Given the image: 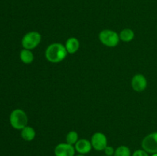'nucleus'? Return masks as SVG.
Segmentation results:
<instances>
[{
    "instance_id": "f3484780",
    "label": "nucleus",
    "mask_w": 157,
    "mask_h": 156,
    "mask_svg": "<svg viewBox=\"0 0 157 156\" xmlns=\"http://www.w3.org/2000/svg\"><path fill=\"white\" fill-rule=\"evenodd\" d=\"M132 156H149V153L144 149H138L133 152Z\"/></svg>"
},
{
    "instance_id": "6ab92c4d",
    "label": "nucleus",
    "mask_w": 157,
    "mask_h": 156,
    "mask_svg": "<svg viewBox=\"0 0 157 156\" xmlns=\"http://www.w3.org/2000/svg\"><path fill=\"white\" fill-rule=\"evenodd\" d=\"M152 156H157V153H156V154H153V155Z\"/></svg>"
},
{
    "instance_id": "f257e3e1",
    "label": "nucleus",
    "mask_w": 157,
    "mask_h": 156,
    "mask_svg": "<svg viewBox=\"0 0 157 156\" xmlns=\"http://www.w3.org/2000/svg\"><path fill=\"white\" fill-rule=\"evenodd\" d=\"M67 51L65 46L60 43H53L50 44L45 50V58L49 62L57 64L67 57Z\"/></svg>"
},
{
    "instance_id": "1a4fd4ad",
    "label": "nucleus",
    "mask_w": 157,
    "mask_h": 156,
    "mask_svg": "<svg viewBox=\"0 0 157 156\" xmlns=\"http://www.w3.org/2000/svg\"><path fill=\"white\" fill-rule=\"evenodd\" d=\"M75 151H78L79 154H88L92 149L91 142L87 139H79L75 145Z\"/></svg>"
},
{
    "instance_id": "9b49d317",
    "label": "nucleus",
    "mask_w": 157,
    "mask_h": 156,
    "mask_svg": "<svg viewBox=\"0 0 157 156\" xmlns=\"http://www.w3.org/2000/svg\"><path fill=\"white\" fill-rule=\"evenodd\" d=\"M35 136H36V132H35V130L32 127L27 125V126H25L24 128L21 129V136L25 141L31 142V141L35 139Z\"/></svg>"
},
{
    "instance_id": "39448f33",
    "label": "nucleus",
    "mask_w": 157,
    "mask_h": 156,
    "mask_svg": "<svg viewBox=\"0 0 157 156\" xmlns=\"http://www.w3.org/2000/svg\"><path fill=\"white\" fill-rule=\"evenodd\" d=\"M141 145L143 149L145 150L147 153L150 154L157 153V132L150 133L144 137Z\"/></svg>"
},
{
    "instance_id": "20e7f679",
    "label": "nucleus",
    "mask_w": 157,
    "mask_h": 156,
    "mask_svg": "<svg viewBox=\"0 0 157 156\" xmlns=\"http://www.w3.org/2000/svg\"><path fill=\"white\" fill-rule=\"evenodd\" d=\"M41 41V35L38 32H29L21 39V45L25 49L32 50L38 46Z\"/></svg>"
},
{
    "instance_id": "2eb2a0df",
    "label": "nucleus",
    "mask_w": 157,
    "mask_h": 156,
    "mask_svg": "<svg viewBox=\"0 0 157 156\" xmlns=\"http://www.w3.org/2000/svg\"><path fill=\"white\" fill-rule=\"evenodd\" d=\"M78 140V134L76 131L69 132L66 136V142L71 145H75Z\"/></svg>"
},
{
    "instance_id": "dca6fc26",
    "label": "nucleus",
    "mask_w": 157,
    "mask_h": 156,
    "mask_svg": "<svg viewBox=\"0 0 157 156\" xmlns=\"http://www.w3.org/2000/svg\"><path fill=\"white\" fill-rule=\"evenodd\" d=\"M104 153H105V154L107 156L113 155V154H114V152H115L114 148H113L112 146H108V145L106 147L105 149H104Z\"/></svg>"
},
{
    "instance_id": "7ed1b4c3",
    "label": "nucleus",
    "mask_w": 157,
    "mask_h": 156,
    "mask_svg": "<svg viewBox=\"0 0 157 156\" xmlns=\"http://www.w3.org/2000/svg\"><path fill=\"white\" fill-rule=\"evenodd\" d=\"M99 40L104 45L114 47L119 44L120 37L116 32L110 29H104L99 34Z\"/></svg>"
},
{
    "instance_id": "6e6552de",
    "label": "nucleus",
    "mask_w": 157,
    "mask_h": 156,
    "mask_svg": "<svg viewBox=\"0 0 157 156\" xmlns=\"http://www.w3.org/2000/svg\"><path fill=\"white\" fill-rule=\"evenodd\" d=\"M131 87L136 92H143L147 87V80L145 76L140 73L133 76L131 80Z\"/></svg>"
},
{
    "instance_id": "a211bd4d",
    "label": "nucleus",
    "mask_w": 157,
    "mask_h": 156,
    "mask_svg": "<svg viewBox=\"0 0 157 156\" xmlns=\"http://www.w3.org/2000/svg\"><path fill=\"white\" fill-rule=\"evenodd\" d=\"M76 156H85V155H84V154H78V155H76Z\"/></svg>"
},
{
    "instance_id": "f03ea898",
    "label": "nucleus",
    "mask_w": 157,
    "mask_h": 156,
    "mask_svg": "<svg viewBox=\"0 0 157 156\" xmlns=\"http://www.w3.org/2000/svg\"><path fill=\"white\" fill-rule=\"evenodd\" d=\"M9 122L12 128L15 129L21 130L27 126L28 116L25 112L21 109L14 110L9 116Z\"/></svg>"
},
{
    "instance_id": "ddd939ff",
    "label": "nucleus",
    "mask_w": 157,
    "mask_h": 156,
    "mask_svg": "<svg viewBox=\"0 0 157 156\" xmlns=\"http://www.w3.org/2000/svg\"><path fill=\"white\" fill-rule=\"evenodd\" d=\"M20 59L24 64H31L34 61L33 53L31 51V50L25 48L22 49L20 52Z\"/></svg>"
},
{
    "instance_id": "aec40b11",
    "label": "nucleus",
    "mask_w": 157,
    "mask_h": 156,
    "mask_svg": "<svg viewBox=\"0 0 157 156\" xmlns=\"http://www.w3.org/2000/svg\"><path fill=\"white\" fill-rule=\"evenodd\" d=\"M106 156H107V155H106Z\"/></svg>"
},
{
    "instance_id": "423d86ee",
    "label": "nucleus",
    "mask_w": 157,
    "mask_h": 156,
    "mask_svg": "<svg viewBox=\"0 0 157 156\" xmlns=\"http://www.w3.org/2000/svg\"><path fill=\"white\" fill-rule=\"evenodd\" d=\"M92 148L98 151H104L107 146V139L102 132H95L91 137Z\"/></svg>"
},
{
    "instance_id": "4468645a",
    "label": "nucleus",
    "mask_w": 157,
    "mask_h": 156,
    "mask_svg": "<svg viewBox=\"0 0 157 156\" xmlns=\"http://www.w3.org/2000/svg\"><path fill=\"white\" fill-rule=\"evenodd\" d=\"M113 156H131V151L126 145H121L115 150Z\"/></svg>"
},
{
    "instance_id": "0eeeda50",
    "label": "nucleus",
    "mask_w": 157,
    "mask_h": 156,
    "mask_svg": "<svg viewBox=\"0 0 157 156\" xmlns=\"http://www.w3.org/2000/svg\"><path fill=\"white\" fill-rule=\"evenodd\" d=\"M55 156H75V148L70 144L60 143L55 148Z\"/></svg>"
},
{
    "instance_id": "f8f14e48",
    "label": "nucleus",
    "mask_w": 157,
    "mask_h": 156,
    "mask_svg": "<svg viewBox=\"0 0 157 156\" xmlns=\"http://www.w3.org/2000/svg\"><path fill=\"white\" fill-rule=\"evenodd\" d=\"M119 37L120 39L124 42H130L134 38L135 34L132 29L124 28L121 32Z\"/></svg>"
},
{
    "instance_id": "9d476101",
    "label": "nucleus",
    "mask_w": 157,
    "mask_h": 156,
    "mask_svg": "<svg viewBox=\"0 0 157 156\" xmlns=\"http://www.w3.org/2000/svg\"><path fill=\"white\" fill-rule=\"evenodd\" d=\"M65 48L68 54H75L79 50L80 42L78 38H69L65 43Z\"/></svg>"
}]
</instances>
